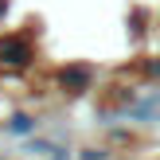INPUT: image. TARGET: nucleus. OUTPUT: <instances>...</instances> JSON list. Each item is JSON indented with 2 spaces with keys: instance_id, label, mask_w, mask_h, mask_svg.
<instances>
[{
  "instance_id": "f03ea898",
  "label": "nucleus",
  "mask_w": 160,
  "mask_h": 160,
  "mask_svg": "<svg viewBox=\"0 0 160 160\" xmlns=\"http://www.w3.org/2000/svg\"><path fill=\"white\" fill-rule=\"evenodd\" d=\"M86 82H90V70H86V67H62L59 70V86L67 94H78Z\"/></svg>"
},
{
  "instance_id": "f257e3e1",
  "label": "nucleus",
  "mask_w": 160,
  "mask_h": 160,
  "mask_svg": "<svg viewBox=\"0 0 160 160\" xmlns=\"http://www.w3.org/2000/svg\"><path fill=\"white\" fill-rule=\"evenodd\" d=\"M0 62H8V67H23V62H31V47L20 43V35L4 39V43H0Z\"/></svg>"
}]
</instances>
